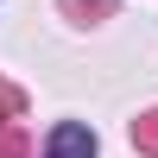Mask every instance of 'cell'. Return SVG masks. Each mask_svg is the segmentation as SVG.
Returning a JSON list of instances; mask_svg holds the SVG:
<instances>
[{"mask_svg": "<svg viewBox=\"0 0 158 158\" xmlns=\"http://www.w3.org/2000/svg\"><path fill=\"white\" fill-rule=\"evenodd\" d=\"M44 158H95V133L82 120H57L44 139Z\"/></svg>", "mask_w": 158, "mask_h": 158, "instance_id": "1", "label": "cell"}]
</instances>
